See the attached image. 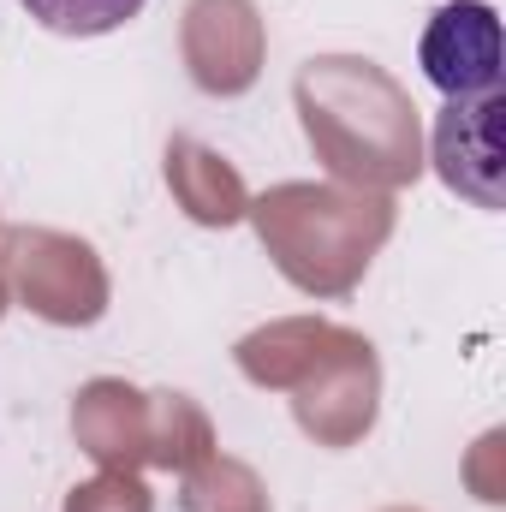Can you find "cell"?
<instances>
[{"instance_id": "obj_1", "label": "cell", "mask_w": 506, "mask_h": 512, "mask_svg": "<svg viewBox=\"0 0 506 512\" xmlns=\"http://www.w3.org/2000/svg\"><path fill=\"white\" fill-rule=\"evenodd\" d=\"M423 78L447 102H483L501 96V18L483 0H453L423 30Z\"/></svg>"}, {"instance_id": "obj_2", "label": "cell", "mask_w": 506, "mask_h": 512, "mask_svg": "<svg viewBox=\"0 0 506 512\" xmlns=\"http://www.w3.org/2000/svg\"><path fill=\"white\" fill-rule=\"evenodd\" d=\"M435 161L459 197L501 209V96L447 102V114L435 120Z\"/></svg>"}, {"instance_id": "obj_3", "label": "cell", "mask_w": 506, "mask_h": 512, "mask_svg": "<svg viewBox=\"0 0 506 512\" xmlns=\"http://www.w3.org/2000/svg\"><path fill=\"white\" fill-rule=\"evenodd\" d=\"M18 6L42 30H60V36H108L143 12V0H18Z\"/></svg>"}]
</instances>
